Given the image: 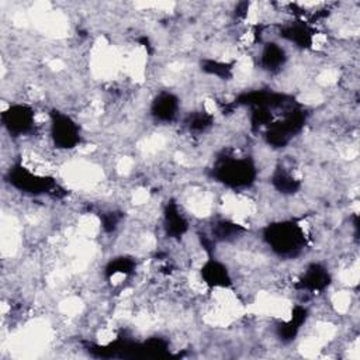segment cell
<instances>
[{"label": "cell", "instance_id": "7a4b0ae2", "mask_svg": "<svg viewBox=\"0 0 360 360\" xmlns=\"http://www.w3.org/2000/svg\"><path fill=\"white\" fill-rule=\"evenodd\" d=\"M212 176L226 187L245 188L255 183L256 167L252 159L246 156H226L217 162Z\"/></svg>", "mask_w": 360, "mask_h": 360}, {"label": "cell", "instance_id": "277c9868", "mask_svg": "<svg viewBox=\"0 0 360 360\" xmlns=\"http://www.w3.org/2000/svg\"><path fill=\"white\" fill-rule=\"evenodd\" d=\"M8 180L13 187L35 195L51 193L56 187L52 179L35 174L21 165H15L13 166V169H10Z\"/></svg>", "mask_w": 360, "mask_h": 360}, {"label": "cell", "instance_id": "ba28073f", "mask_svg": "<svg viewBox=\"0 0 360 360\" xmlns=\"http://www.w3.org/2000/svg\"><path fill=\"white\" fill-rule=\"evenodd\" d=\"M180 103L179 98L169 91L159 93L150 105V114L162 122H170L176 118Z\"/></svg>", "mask_w": 360, "mask_h": 360}, {"label": "cell", "instance_id": "8fae6325", "mask_svg": "<svg viewBox=\"0 0 360 360\" xmlns=\"http://www.w3.org/2000/svg\"><path fill=\"white\" fill-rule=\"evenodd\" d=\"M287 60V53L284 48L276 42H269L264 45L260 53V66L267 72L280 70Z\"/></svg>", "mask_w": 360, "mask_h": 360}, {"label": "cell", "instance_id": "2e32d148", "mask_svg": "<svg viewBox=\"0 0 360 360\" xmlns=\"http://www.w3.org/2000/svg\"><path fill=\"white\" fill-rule=\"evenodd\" d=\"M118 222H120V217L115 212H107L103 215V219H101V225L107 232H112L118 226Z\"/></svg>", "mask_w": 360, "mask_h": 360}, {"label": "cell", "instance_id": "6da1fadb", "mask_svg": "<svg viewBox=\"0 0 360 360\" xmlns=\"http://www.w3.org/2000/svg\"><path fill=\"white\" fill-rule=\"evenodd\" d=\"M263 239L278 256H295L307 242L302 226L294 221L270 224L263 232Z\"/></svg>", "mask_w": 360, "mask_h": 360}, {"label": "cell", "instance_id": "4fadbf2b", "mask_svg": "<svg viewBox=\"0 0 360 360\" xmlns=\"http://www.w3.org/2000/svg\"><path fill=\"white\" fill-rule=\"evenodd\" d=\"M135 269V262L131 257L120 256L108 262L105 266V276L107 277H114L115 274H124L128 276L134 271Z\"/></svg>", "mask_w": 360, "mask_h": 360}, {"label": "cell", "instance_id": "7c38bea8", "mask_svg": "<svg viewBox=\"0 0 360 360\" xmlns=\"http://www.w3.org/2000/svg\"><path fill=\"white\" fill-rule=\"evenodd\" d=\"M271 183L276 190L283 194H294L300 190L301 183L295 179L294 174L287 172L283 166L277 167L271 176Z\"/></svg>", "mask_w": 360, "mask_h": 360}, {"label": "cell", "instance_id": "9a60e30c", "mask_svg": "<svg viewBox=\"0 0 360 360\" xmlns=\"http://www.w3.org/2000/svg\"><path fill=\"white\" fill-rule=\"evenodd\" d=\"M242 231H243V228L240 225L229 222V221H221L212 228V233L215 235L214 238L221 239V240H228L231 238H235Z\"/></svg>", "mask_w": 360, "mask_h": 360}, {"label": "cell", "instance_id": "30bf717a", "mask_svg": "<svg viewBox=\"0 0 360 360\" xmlns=\"http://www.w3.org/2000/svg\"><path fill=\"white\" fill-rule=\"evenodd\" d=\"M188 229L187 219L179 211L176 202L170 201L165 208V231L169 238H181Z\"/></svg>", "mask_w": 360, "mask_h": 360}, {"label": "cell", "instance_id": "5bb4252c", "mask_svg": "<svg viewBox=\"0 0 360 360\" xmlns=\"http://www.w3.org/2000/svg\"><path fill=\"white\" fill-rule=\"evenodd\" d=\"M212 115H210L205 111H195L188 115L187 118V127L190 131L194 132H204L212 125Z\"/></svg>", "mask_w": 360, "mask_h": 360}, {"label": "cell", "instance_id": "9c48e42d", "mask_svg": "<svg viewBox=\"0 0 360 360\" xmlns=\"http://www.w3.org/2000/svg\"><path fill=\"white\" fill-rule=\"evenodd\" d=\"M280 35L287 39L288 42L294 44L298 48H309L314 39L312 28L304 21H294L284 25L280 31Z\"/></svg>", "mask_w": 360, "mask_h": 360}, {"label": "cell", "instance_id": "3957f363", "mask_svg": "<svg viewBox=\"0 0 360 360\" xmlns=\"http://www.w3.org/2000/svg\"><path fill=\"white\" fill-rule=\"evenodd\" d=\"M51 136L56 148L72 149L80 143V128L77 122L60 111L51 112Z\"/></svg>", "mask_w": 360, "mask_h": 360}, {"label": "cell", "instance_id": "5b68a950", "mask_svg": "<svg viewBox=\"0 0 360 360\" xmlns=\"http://www.w3.org/2000/svg\"><path fill=\"white\" fill-rule=\"evenodd\" d=\"M4 128L13 135L28 134L34 128V111L24 104H14L1 114Z\"/></svg>", "mask_w": 360, "mask_h": 360}, {"label": "cell", "instance_id": "8992f818", "mask_svg": "<svg viewBox=\"0 0 360 360\" xmlns=\"http://www.w3.org/2000/svg\"><path fill=\"white\" fill-rule=\"evenodd\" d=\"M330 283V274L326 267H323L319 263L309 264L305 271L302 273L301 278L297 283V287L305 291H322L325 290Z\"/></svg>", "mask_w": 360, "mask_h": 360}, {"label": "cell", "instance_id": "52a82bcc", "mask_svg": "<svg viewBox=\"0 0 360 360\" xmlns=\"http://www.w3.org/2000/svg\"><path fill=\"white\" fill-rule=\"evenodd\" d=\"M202 281L214 288H228L232 284L226 266L217 259H207L201 270Z\"/></svg>", "mask_w": 360, "mask_h": 360}]
</instances>
